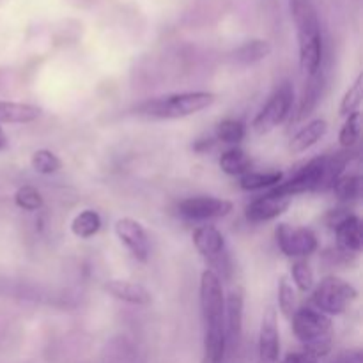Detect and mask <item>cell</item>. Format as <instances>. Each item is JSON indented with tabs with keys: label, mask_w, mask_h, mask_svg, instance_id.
Instances as JSON below:
<instances>
[{
	"label": "cell",
	"mask_w": 363,
	"mask_h": 363,
	"mask_svg": "<svg viewBox=\"0 0 363 363\" xmlns=\"http://www.w3.org/2000/svg\"><path fill=\"white\" fill-rule=\"evenodd\" d=\"M201 308L204 319L206 363H223L227 354L225 339V294L222 280L213 269L201 275Z\"/></svg>",
	"instance_id": "1"
},
{
	"label": "cell",
	"mask_w": 363,
	"mask_h": 363,
	"mask_svg": "<svg viewBox=\"0 0 363 363\" xmlns=\"http://www.w3.org/2000/svg\"><path fill=\"white\" fill-rule=\"evenodd\" d=\"M289 7L296 25L300 67L308 77H315L323 60V35L318 11L312 0H289Z\"/></svg>",
	"instance_id": "2"
},
{
	"label": "cell",
	"mask_w": 363,
	"mask_h": 363,
	"mask_svg": "<svg viewBox=\"0 0 363 363\" xmlns=\"http://www.w3.org/2000/svg\"><path fill=\"white\" fill-rule=\"evenodd\" d=\"M216 96L206 91L176 92V94L160 96L147 99L135 108L138 116L151 117V119H183L195 116L202 110L209 108L215 103Z\"/></svg>",
	"instance_id": "3"
},
{
	"label": "cell",
	"mask_w": 363,
	"mask_h": 363,
	"mask_svg": "<svg viewBox=\"0 0 363 363\" xmlns=\"http://www.w3.org/2000/svg\"><path fill=\"white\" fill-rule=\"evenodd\" d=\"M294 335L303 342L305 353L319 358L326 357L332 350V319L315 311L314 307H301L291 318Z\"/></svg>",
	"instance_id": "4"
},
{
	"label": "cell",
	"mask_w": 363,
	"mask_h": 363,
	"mask_svg": "<svg viewBox=\"0 0 363 363\" xmlns=\"http://www.w3.org/2000/svg\"><path fill=\"white\" fill-rule=\"evenodd\" d=\"M358 291L339 277H326L312 293V305L315 311L326 315H340L357 301Z\"/></svg>",
	"instance_id": "5"
},
{
	"label": "cell",
	"mask_w": 363,
	"mask_h": 363,
	"mask_svg": "<svg viewBox=\"0 0 363 363\" xmlns=\"http://www.w3.org/2000/svg\"><path fill=\"white\" fill-rule=\"evenodd\" d=\"M326 188H328V158L321 156V158L311 160L289 181L273 186L272 194L293 199L294 195L305 194V191L326 190Z\"/></svg>",
	"instance_id": "6"
},
{
	"label": "cell",
	"mask_w": 363,
	"mask_h": 363,
	"mask_svg": "<svg viewBox=\"0 0 363 363\" xmlns=\"http://www.w3.org/2000/svg\"><path fill=\"white\" fill-rule=\"evenodd\" d=\"M294 101V91L291 87V84L284 82L279 89L272 94V98L268 99L264 106L261 108V112L255 116L254 131L257 135H268L272 133L275 128H279L284 121L289 117L291 108H293Z\"/></svg>",
	"instance_id": "7"
},
{
	"label": "cell",
	"mask_w": 363,
	"mask_h": 363,
	"mask_svg": "<svg viewBox=\"0 0 363 363\" xmlns=\"http://www.w3.org/2000/svg\"><path fill=\"white\" fill-rule=\"evenodd\" d=\"M277 243L287 257H308L318 250V238L311 229L280 223L275 230Z\"/></svg>",
	"instance_id": "8"
},
{
	"label": "cell",
	"mask_w": 363,
	"mask_h": 363,
	"mask_svg": "<svg viewBox=\"0 0 363 363\" xmlns=\"http://www.w3.org/2000/svg\"><path fill=\"white\" fill-rule=\"evenodd\" d=\"M233 202L218 197H188L179 202V213L190 220L222 218L233 211Z\"/></svg>",
	"instance_id": "9"
},
{
	"label": "cell",
	"mask_w": 363,
	"mask_h": 363,
	"mask_svg": "<svg viewBox=\"0 0 363 363\" xmlns=\"http://www.w3.org/2000/svg\"><path fill=\"white\" fill-rule=\"evenodd\" d=\"M116 234L121 240V243L130 250L133 259L138 262H145L151 254V245H149V238L145 229L142 227L140 222L133 218H119L116 222Z\"/></svg>",
	"instance_id": "10"
},
{
	"label": "cell",
	"mask_w": 363,
	"mask_h": 363,
	"mask_svg": "<svg viewBox=\"0 0 363 363\" xmlns=\"http://www.w3.org/2000/svg\"><path fill=\"white\" fill-rule=\"evenodd\" d=\"M280 333L277 325V312L268 308L262 318L259 332V363H279Z\"/></svg>",
	"instance_id": "11"
},
{
	"label": "cell",
	"mask_w": 363,
	"mask_h": 363,
	"mask_svg": "<svg viewBox=\"0 0 363 363\" xmlns=\"http://www.w3.org/2000/svg\"><path fill=\"white\" fill-rule=\"evenodd\" d=\"M293 199L286 195H277L269 191L264 197H259L247 208V218L254 223L269 222V220L279 218L280 215L289 209Z\"/></svg>",
	"instance_id": "12"
},
{
	"label": "cell",
	"mask_w": 363,
	"mask_h": 363,
	"mask_svg": "<svg viewBox=\"0 0 363 363\" xmlns=\"http://www.w3.org/2000/svg\"><path fill=\"white\" fill-rule=\"evenodd\" d=\"M194 240L195 248L199 254L204 259H208L211 264L222 261L223 254H225V238L220 233L216 227L213 225H201L194 230Z\"/></svg>",
	"instance_id": "13"
},
{
	"label": "cell",
	"mask_w": 363,
	"mask_h": 363,
	"mask_svg": "<svg viewBox=\"0 0 363 363\" xmlns=\"http://www.w3.org/2000/svg\"><path fill=\"white\" fill-rule=\"evenodd\" d=\"M243 291L236 287L229 293L225 300V339L227 350L240 342L241 330H243Z\"/></svg>",
	"instance_id": "14"
},
{
	"label": "cell",
	"mask_w": 363,
	"mask_h": 363,
	"mask_svg": "<svg viewBox=\"0 0 363 363\" xmlns=\"http://www.w3.org/2000/svg\"><path fill=\"white\" fill-rule=\"evenodd\" d=\"M105 289L108 291L113 298H117V300L124 301V303L137 305V307H145V305H149L152 301L151 293H149L144 286L130 282V280H106Z\"/></svg>",
	"instance_id": "15"
},
{
	"label": "cell",
	"mask_w": 363,
	"mask_h": 363,
	"mask_svg": "<svg viewBox=\"0 0 363 363\" xmlns=\"http://www.w3.org/2000/svg\"><path fill=\"white\" fill-rule=\"evenodd\" d=\"M337 243L346 252H360L363 247L362 222L358 216L346 215L335 227Z\"/></svg>",
	"instance_id": "16"
},
{
	"label": "cell",
	"mask_w": 363,
	"mask_h": 363,
	"mask_svg": "<svg viewBox=\"0 0 363 363\" xmlns=\"http://www.w3.org/2000/svg\"><path fill=\"white\" fill-rule=\"evenodd\" d=\"M326 131H328V123H326L325 119L311 121L307 126L301 128V130L291 138L289 151L293 152V155H300V152L307 151V149H311L312 145H315L323 137H325Z\"/></svg>",
	"instance_id": "17"
},
{
	"label": "cell",
	"mask_w": 363,
	"mask_h": 363,
	"mask_svg": "<svg viewBox=\"0 0 363 363\" xmlns=\"http://www.w3.org/2000/svg\"><path fill=\"white\" fill-rule=\"evenodd\" d=\"M41 108L28 103L0 99V124H27L39 119Z\"/></svg>",
	"instance_id": "18"
},
{
	"label": "cell",
	"mask_w": 363,
	"mask_h": 363,
	"mask_svg": "<svg viewBox=\"0 0 363 363\" xmlns=\"http://www.w3.org/2000/svg\"><path fill=\"white\" fill-rule=\"evenodd\" d=\"M272 43L266 41V39H252V41L243 43L240 48H236L234 60L241 66H252V64H257L262 59H266L272 53Z\"/></svg>",
	"instance_id": "19"
},
{
	"label": "cell",
	"mask_w": 363,
	"mask_h": 363,
	"mask_svg": "<svg viewBox=\"0 0 363 363\" xmlns=\"http://www.w3.org/2000/svg\"><path fill=\"white\" fill-rule=\"evenodd\" d=\"M218 165L222 172H225L227 176H245L247 172H250L252 160L243 149L234 147L220 156Z\"/></svg>",
	"instance_id": "20"
},
{
	"label": "cell",
	"mask_w": 363,
	"mask_h": 363,
	"mask_svg": "<svg viewBox=\"0 0 363 363\" xmlns=\"http://www.w3.org/2000/svg\"><path fill=\"white\" fill-rule=\"evenodd\" d=\"M99 229H101V216L94 209H84L74 216L73 223H71V230L80 240L94 238L99 233Z\"/></svg>",
	"instance_id": "21"
},
{
	"label": "cell",
	"mask_w": 363,
	"mask_h": 363,
	"mask_svg": "<svg viewBox=\"0 0 363 363\" xmlns=\"http://www.w3.org/2000/svg\"><path fill=\"white\" fill-rule=\"evenodd\" d=\"M284 174L279 170H273V172H247L245 176H241L240 186L247 191H255V190H264V188H273L279 183H282Z\"/></svg>",
	"instance_id": "22"
},
{
	"label": "cell",
	"mask_w": 363,
	"mask_h": 363,
	"mask_svg": "<svg viewBox=\"0 0 363 363\" xmlns=\"http://www.w3.org/2000/svg\"><path fill=\"white\" fill-rule=\"evenodd\" d=\"M30 165L41 176H52V174H57L62 169L60 158L55 152L50 151V149H39V151H35L30 158Z\"/></svg>",
	"instance_id": "23"
},
{
	"label": "cell",
	"mask_w": 363,
	"mask_h": 363,
	"mask_svg": "<svg viewBox=\"0 0 363 363\" xmlns=\"http://www.w3.org/2000/svg\"><path fill=\"white\" fill-rule=\"evenodd\" d=\"M362 101H363V77L360 74V77L357 78V82L347 89L342 101H340V106H339L340 116L347 117L351 116V113L358 112V110H360Z\"/></svg>",
	"instance_id": "24"
},
{
	"label": "cell",
	"mask_w": 363,
	"mask_h": 363,
	"mask_svg": "<svg viewBox=\"0 0 363 363\" xmlns=\"http://www.w3.org/2000/svg\"><path fill=\"white\" fill-rule=\"evenodd\" d=\"M333 194L340 199V201H353L360 195L362 191V177L360 176H340L339 179L333 183Z\"/></svg>",
	"instance_id": "25"
},
{
	"label": "cell",
	"mask_w": 363,
	"mask_h": 363,
	"mask_svg": "<svg viewBox=\"0 0 363 363\" xmlns=\"http://www.w3.org/2000/svg\"><path fill=\"white\" fill-rule=\"evenodd\" d=\"M362 133V113L354 112L351 116L346 117V123L340 128L339 133V142L342 147H353L358 142Z\"/></svg>",
	"instance_id": "26"
},
{
	"label": "cell",
	"mask_w": 363,
	"mask_h": 363,
	"mask_svg": "<svg viewBox=\"0 0 363 363\" xmlns=\"http://www.w3.org/2000/svg\"><path fill=\"white\" fill-rule=\"evenodd\" d=\"M216 138L225 144H238L245 138V124L236 119H225L216 126Z\"/></svg>",
	"instance_id": "27"
},
{
	"label": "cell",
	"mask_w": 363,
	"mask_h": 363,
	"mask_svg": "<svg viewBox=\"0 0 363 363\" xmlns=\"http://www.w3.org/2000/svg\"><path fill=\"white\" fill-rule=\"evenodd\" d=\"M291 275H293L294 286L301 291V293H308L314 287V272H312L311 264L303 259H298L291 266Z\"/></svg>",
	"instance_id": "28"
},
{
	"label": "cell",
	"mask_w": 363,
	"mask_h": 363,
	"mask_svg": "<svg viewBox=\"0 0 363 363\" xmlns=\"http://www.w3.org/2000/svg\"><path fill=\"white\" fill-rule=\"evenodd\" d=\"M14 204L23 211H38L43 208V195L34 186H21L14 194Z\"/></svg>",
	"instance_id": "29"
},
{
	"label": "cell",
	"mask_w": 363,
	"mask_h": 363,
	"mask_svg": "<svg viewBox=\"0 0 363 363\" xmlns=\"http://www.w3.org/2000/svg\"><path fill=\"white\" fill-rule=\"evenodd\" d=\"M279 307H280V312L284 314V318L287 319L293 318V314L296 312V293H294L293 286H291V282L286 279V277L280 279Z\"/></svg>",
	"instance_id": "30"
},
{
	"label": "cell",
	"mask_w": 363,
	"mask_h": 363,
	"mask_svg": "<svg viewBox=\"0 0 363 363\" xmlns=\"http://www.w3.org/2000/svg\"><path fill=\"white\" fill-rule=\"evenodd\" d=\"M330 363H363V354L358 350L344 351V353H340L335 360H332Z\"/></svg>",
	"instance_id": "31"
},
{
	"label": "cell",
	"mask_w": 363,
	"mask_h": 363,
	"mask_svg": "<svg viewBox=\"0 0 363 363\" xmlns=\"http://www.w3.org/2000/svg\"><path fill=\"white\" fill-rule=\"evenodd\" d=\"M300 354V360H298V363H319V360L315 357H312V354H308V353H298Z\"/></svg>",
	"instance_id": "32"
},
{
	"label": "cell",
	"mask_w": 363,
	"mask_h": 363,
	"mask_svg": "<svg viewBox=\"0 0 363 363\" xmlns=\"http://www.w3.org/2000/svg\"><path fill=\"white\" fill-rule=\"evenodd\" d=\"M7 147V137H6V131L2 130V126H0V151H4V149Z\"/></svg>",
	"instance_id": "33"
},
{
	"label": "cell",
	"mask_w": 363,
	"mask_h": 363,
	"mask_svg": "<svg viewBox=\"0 0 363 363\" xmlns=\"http://www.w3.org/2000/svg\"><path fill=\"white\" fill-rule=\"evenodd\" d=\"M298 360H300V354L291 353V354H287L286 360H284L282 363H298Z\"/></svg>",
	"instance_id": "34"
},
{
	"label": "cell",
	"mask_w": 363,
	"mask_h": 363,
	"mask_svg": "<svg viewBox=\"0 0 363 363\" xmlns=\"http://www.w3.org/2000/svg\"><path fill=\"white\" fill-rule=\"evenodd\" d=\"M257 363H259V362H257Z\"/></svg>",
	"instance_id": "35"
}]
</instances>
